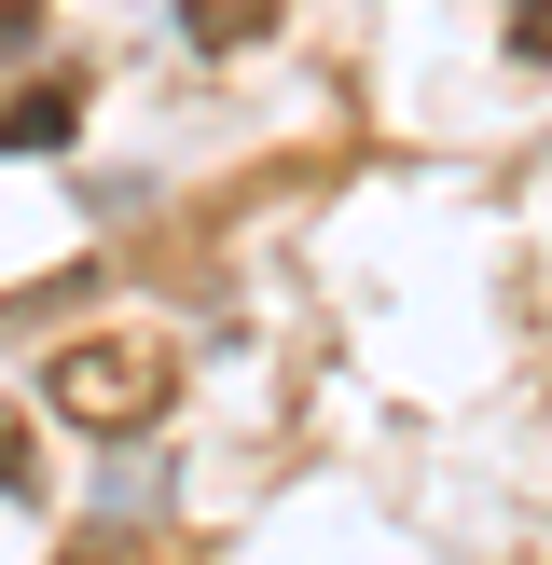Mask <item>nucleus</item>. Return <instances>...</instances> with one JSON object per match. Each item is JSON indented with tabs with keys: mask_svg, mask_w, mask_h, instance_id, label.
I'll return each instance as SVG.
<instances>
[{
	"mask_svg": "<svg viewBox=\"0 0 552 565\" xmlns=\"http://www.w3.org/2000/svg\"><path fill=\"white\" fill-rule=\"evenodd\" d=\"M511 28H524V55H552V0H511Z\"/></svg>",
	"mask_w": 552,
	"mask_h": 565,
	"instance_id": "20e7f679",
	"label": "nucleus"
},
{
	"mask_svg": "<svg viewBox=\"0 0 552 565\" xmlns=\"http://www.w3.org/2000/svg\"><path fill=\"white\" fill-rule=\"evenodd\" d=\"M55 401H70L83 428H138V414H152V359L138 345H83V359H55Z\"/></svg>",
	"mask_w": 552,
	"mask_h": 565,
	"instance_id": "f257e3e1",
	"label": "nucleus"
},
{
	"mask_svg": "<svg viewBox=\"0 0 552 565\" xmlns=\"http://www.w3.org/2000/svg\"><path fill=\"white\" fill-rule=\"evenodd\" d=\"M263 14H276V0H193V42L221 55V42H248V28H263Z\"/></svg>",
	"mask_w": 552,
	"mask_h": 565,
	"instance_id": "7ed1b4c3",
	"label": "nucleus"
},
{
	"mask_svg": "<svg viewBox=\"0 0 552 565\" xmlns=\"http://www.w3.org/2000/svg\"><path fill=\"white\" fill-rule=\"evenodd\" d=\"M42 138H70V97H14L0 110V152H42Z\"/></svg>",
	"mask_w": 552,
	"mask_h": 565,
	"instance_id": "f03ea898",
	"label": "nucleus"
}]
</instances>
